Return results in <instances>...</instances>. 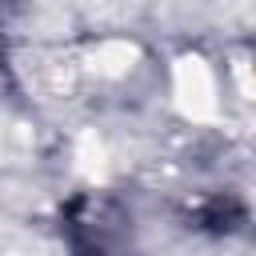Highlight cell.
Returning a JSON list of instances; mask_svg holds the SVG:
<instances>
[{
	"label": "cell",
	"mask_w": 256,
	"mask_h": 256,
	"mask_svg": "<svg viewBox=\"0 0 256 256\" xmlns=\"http://www.w3.org/2000/svg\"><path fill=\"white\" fill-rule=\"evenodd\" d=\"M96 72H104V76H120V72H128L132 68V60H136V48L128 44V40H108V44H100L96 48Z\"/></svg>",
	"instance_id": "obj_2"
},
{
	"label": "cell",
	"mask_w": 256,
	"mask_h": 256,
	"mask_svg": "<svg viewBox=\"0 0 256 256\" xmlns=\"http://www.w3.org/2000/svg\"><path fill=\"white\" fill-rule=\"evenodd\" d=\"M176 104L192 120H212L216 116V84H212V72H208L204 60L184 56L176 64Z\"/></svg>",
	"instance_id": "obj_1"
}]
</instances>
